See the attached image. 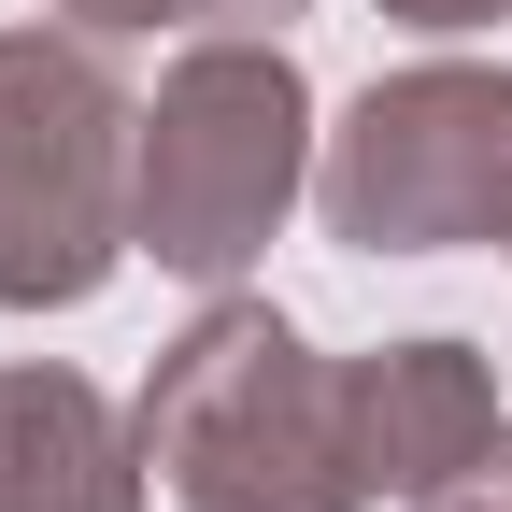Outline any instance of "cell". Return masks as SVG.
Listing matches in <instances>:
<instances>
[{"mask_svg": "<svg viewBox=\"0 0 512 512\" xmlns=\"http://www.w3.org/2000/svg\"><path fill=\"white\" fill-rule=\"evenodd\" d=\"M384 29H427V43H470V29H498L512 0H370Z\"/></svg>", "mask_w": 512, "mask_h": 512, "instance_id": "8", "label": "cell"}, {"mask_svg": "<svg viewBox=\"0 0 512 512\" xmlns=\"http://www.w3.org/2000/svg\"><path fill=\"white\" fill-rule=\"evenodd\" d=\"M413 512H512V427H498V456H484V470H456V484L413 498Z\"/></svg>", "mask_w": 512, "mask_h": 512, "instance_id": "10", "label": "cell"}, {"mask_svg": "<svg viewBox=\"0 0 512 512\" xmlns=\"http://www.w3.org/2000/svg\"><path fill=\"white\" fill-rule=\"evenodd\" d=\"M356 370V456H370V498H441L456 470L498 456V356L427 328V342H384V356H342Z\"/></svg>", "mask_w": 512, "mask_h": 512, "instance_id": "5", "label": "cell"}, {"mask_svg": "<svg viewBox=\"0 0 512 512\" xmlns=\"http://www.w3.org/2000/svg\"><path fill=\"white\" fill-rule=\"evenodd\" d=\"M143 427H128L86 370L0 356V512H143Z\"/></svg>", "mask_w": 512, "mask_h": 512, "instance_id": "6", "label": "cell"}, {"mask_svg": "<svg viewBox=\"0 0 512 512\" xmlns=\"http://www.w3.org/2000/svg\"><path fill=\"white\" fill-rule=\"evenodd\" d=\"M57 29H100V43H143V29H171V0H43Z\"/></svg>", "mask_w": 512, "mask_h": 512, "instance_id": "9", "label": "cell"}, {"mask_svg": "<svg viewBox=\"0 0 512 512\" xmlns=\"http://www.w3.org/2000/svg\"><path fill=\"white\" fill-rule=\"evenodd\" d=\"M313 157H328V128H313L299 57L256 29H200L157 72L143 143H128V242L185 285H242L271 228L313 200Z\"/></svg>", "mask_w": 512, "mask_h": 512, "instance_id": "2", "label": "cell"}, {"mask_svg": "<svg viewBox=\"0 0 512 512\" xmlns=\"http://www.w3.org/2000/svg\"><path fill=\"white\" fill-rule=\"evenodd\" d=\"M285 15H313V0H171L185 43H200V29H256V43H285Z\"/></svg>", "mask_w": 512, "mask_h": 512, "instance_id": "7", "label": "cell"}, {"mask_svg": "<svg viewBox=\"0 0 512 512\" xmlns=\"http://www.w3.org/2000/svg\"><path fill=\"white\" fill-rule=\"evenodd\" d=\"M313 214L356 256L512 242V72L498 57H413V72L356 86V114L313 157Z\"/></svg>", "mask_w": 512, "mask_h": 512, "instance_id": "4", "label": "cell"}, {"mask_svg": "<svg viewBox=\"0 0 512 512\" xmlns=\"http://www.w3.org/2000/svg\"><path fill=\"white\" fill-rule=\"evenodd\" d=\"M143 470L171 484V512H370V456H356V370L313 356L271 299H228L185 328L143 399Z\"/></svg>", "mask_w": 512, "mask_h": 512, "instance_id": "1", "label": "cell"}, {"mask_svg": "<svg viewBox=\"0 0 512 512\" xmlns=\"http://www.w3.org/2000/svg\"><path fill=\"white\" fill-rule=\"evenodd\" d=\"M128 143L100 29H0V313H86L128 242Z\"/></svg>", "mask_w": 512, "mask_h": 512, "instance_id": "3", "label": "cell"}]
</instances>
